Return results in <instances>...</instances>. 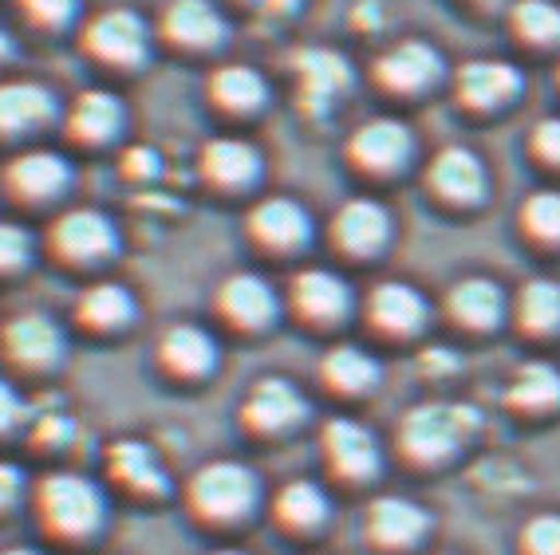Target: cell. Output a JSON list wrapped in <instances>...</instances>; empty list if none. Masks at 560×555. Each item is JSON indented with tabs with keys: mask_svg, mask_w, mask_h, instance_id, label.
<instances>
[{
	"mask_svg": "<svg viewBox=\"0 0 560 555\" xmlns=\"http://www.w3.org/2000/svg\"><path fill=\"white\" fill-rule=\"evenodd\" d=\"M32 520L51 544H88L107 528L110 500L103 481L83 469H48L28 488Z\"/></svg>",
	"mask_w": 560,
	"mask_h": 555,
	"instance_id": "1",
	"label": "cell"
},
{
	"mask_svg": "<svg viewBox=\"0 0 560 555\" xmlns=\"http://www.w3.org/2000/svg\"><path fill=\"white\" fill-rule=\"evenodd\" d=\"M122 233L110 213L95 205H63L40 233V252L68 272H91L119 257Z\"/></svg>",
	"mask_w": 560,
	"mask_h": 555,
	"instance_id": "2",
	"label": "cell"
},
{
	"mask_svg": "<svg viewBox=\"0 0 560 555\" xmlns=\"http://www.w3.org/2000/svg\"><path fill=\"white\" fill-rule=\"evenodd\" d=\"M71 189H75V162L56 146L36 142V146L12 150L0 162V193L12 209L44 213L60 205Z\"/></svg>",
	"mask_w": 560,
	"mask_h": 555,
	"instance_id": "3",
	"label": "cell"
},
{
	"mask_svg": "<svg viewBox=\"0 0 560 555\" xmlns=\"http://www.w3.org/2000/svg\"><path fill=\"white\" fill-rule=\"evenodd\" d=\"M68 328L51 311L24 308L0 323V367L9 378H48L68 358Z\"/></svg>",
	"mask_w": 560,
	"mask_h": 555,
	"instance_id": "4",
	"label": "cell"
},
{
	"mask_svg": "<svg viewBox=\"0 0 560 555\" xmlns=\"http://www.w3.org/2000/svg\"><path fill=\"white\" fill-rule=\"evenodd\" d=\"M80 51L103 71H139L154 51V24L127 4L83 16Z\"/></svg>",
	"mask_w": 560,
	"mask_h": 555,
	"instance_id": "5",
	"label": "cell"
},
{
	"mask_svg": "<svg viewBox=\"0 0 560 555\" xmlns=\"http://www.w3.org/2000/svg\"><path fill=\"white\" fill-rule=\"evenodd\" d=\"M60 119L63 103L48 83L0 75V146H9V154L36 146L44 134L60 127Z\"/></svg>",
	"mask_w": 560,
	"mask_h": 555,
	"instance_id": "6",
	"label": "cell"
},
{
	"mask_svg": "<svg viewBox=\"0 0 560 555\" xmlns=\"http://www.w3.org/2000/svg\"><path fill=\"white\" fill-rule=\"evenodd\" d=\"M194 516L210 520V524H233L257 508L260 481L245 461H206L186 485Z\"/></svg>",
	"mask_w": 560,
	"mask_h": 555,
	"instance_id": "7",
	"label": "cell"
},
{
	"mask_svg": "<svg viewBox=\"0 0 560 555\" xmlns=\"http://www.w3.org/2000/svg\"><path fill=\"white\" fill-rule=\"evenodd\" d=\"M481 426V414L470 402H419L399 422V446L415 461H442L454 449L474 437Z\"/></svg>",
	"mask_w": 560,
	"mask_h": 555,
	"instance_id": "8",
	"label": "cell"
},
{
	"mask_svg": "<svg viewBox=\"0 0 560 555\" xmlns=\"http://www.w3.org/2000/svg\"><path fill=\"white\" fill-rule=\"evenodd\" d=\"M60 130L71 146L103 150L119 142V134L127 130V103L107 87H88L71 103H63Z\"/></svg>",
	"mask_w": 560,
	"mask_h": 555,
	"instance_id": "9",
	"label": "cell"
},
{
	"mask_svg": "<svg viewBox=\"0 0 560 555\" xmlns=\"http://www.w3.org/2000/svg\"><path fill=\"white\" fill-rule=\"evenodd\" d=\"M230 36V21L213 0H166L154 21V40L178 51H218Z\"/></svg>",
	"mask_w": 560,
	"mask_h": 555,
	"instance_id": "10",
	"label": "cell"
},
{
	"mask_svg": "<svg viewBox=\"0 0 560 555\" xmlns=\"http://www.w3.org/2000/svg\"><path fill=\"white\" fill-rule=\"evenodd\" d=\"M241 417H245V426L253 434H289V429H296L308 417V398H304V390L292 378L265 375L241 398Z\"/></svg>",
	"mask_w": 560,
	"mask_h": 555,
	"instance_id": "11",
	"label": "cell"
},
{
	"mask_svg": "<svg viewBox=\"0 0 560 555\" xmlns=\"http://www.w3.org/2000/svg\"><path fill=\"white\" fill-rule=\"evenodd\" d=\"M245 233L257 248L265 252H301L312 240L316 225H312V213L296 198H284V193H272V198H260L245 217Z\"/></svg>",
	"mask_w": 560,
	"mask_h": 555,
	"instance_id": "12",
	"label": "cell"
},
{
	"mask_svg": "<svg viewBox=\"0 0 560 555\" xmlns=\"http://www.w3.org/2000/svg\"><path fill=\"white\" fill-rule=\"evenodd\" d=\"M415 154V134L402 119H368L348 134V158L351 166H360L363 174H395L402 169Z\"/></svg>",
	"mask_w": 560,
	"mask_h": 555,
	"instance_id": "13",
	"label": "cell"
},
{
	"mask_svg": "<svg viewBox=\"0 0 560 555\" xmlns=\"http://www.w3.org/2000/svg\"><path fill=\"white\" fill-rule=\"evenodd\" d=\"M292 71H296V91H301V107L308 115H328L331 103L348 95L355 83L348 56L331 48H304L292 56Z\"/></svg>",
	"mask_w": 560,
	"mask_h": 555,
	"instance_id": "14",
	"label": "cell"
},
{
	"mask_svg": "<svg viewBox=\"0 0 560 555\" xmlns=\"http://www.w3.org/2000/svg\"><path fill=\"white\" fill-rule=\"evenodd\" d=\"M218 316L237 331H265L277 323L280 296L260 272H233L218 284Z\"/></svg>",
	"mask_w": 560,
	"mask_h": 555,
	"instance_id": "15",
	"label": "cell"
},
{
	"mask_svg": "<svg viewBox=\"0 0 560 555\" xmlns=\"http://www.w3.org/2000/svg\"><path fill=\"white\" fill-rule=\"evenodd\" d=\"M351 304H355V292L331 268H301L289 284V308L304 323H320V328L340 323V319H348Z\"/></svg>",
	"mask_w": 560,
	"mask_h": 555,
	"instance_id": "16",
	"label": "cell"
},
{
	"mask_svg": "<svg viewBox=\"0 0 560 555\" xmlns=\"http://www.w3.org/2000/svg\"><path fill=\"white\" fill-rule=\"evenodd\" d=\"M139 319V299L119 280H91L71 304V323L91 335H115Z\"/></svg>",
	"mask_w": 560,
	"mask_h": 555,
	"instance_id": "17",
	"label": "cell"
},
{
	"mask_svg": "<svg viewBox=\"0 0 560 555\" xmlns=\"http://www.w3.org/2000/svg\"><path fill=\"white\" fill-rule=\"evenodd\" d=\"M107 476L115 481L119 488L127 493L142 496V500H154V496H166L171 493V473L162 465V457L154 453V446L139 441V437H119V441H110L107 453Z\"/></svg>",
	"mask_w": 560,
	"mask_h": 555,
	"instance_id": "18",
	"label": "cell"
},
{
	"mask_svg": "<svg viewBox=\"0 0 560 555\" xmlns=\"http://www.w3.org/2000/svg\"><path fill=\"white\" fill-rule=\"evenodd\" d=\"M320 449L331 473L348 476V481H368L380 473V441L355 417H331L320 429Z\"/></svg>",
	"mask_w": 560,
	"mask_h": 555,
	"instance_id": "19",
	"label": "cell"
},
{
	"mask_svg": "<svg viewBox=\"0 0 560 555\" xmlns=\"http://www.w3.org/2000/svg\"><path fill=\"white\" fill-rule=\"evenodd\" d=\"M390 213L375 198H351L331 217V240L348 257H375L390 240Z\"/></svg>",
	"mask_w": 560,
	"mask_h": 555,
	"instance_id": "20",
	"label": "cell"
},
{
	"mask_svg": "<svg viewBox=\"0 0 560 555\" xmlns=\"http://www.w3.org/2000/svg\"><path fill=\"white\" fill-rule=\"evenodd\" d=\"M198 169L213 189H230V193H237V189L257 186L260 174H265V158H260V150L253 146L249 139L221 134V139H210L206 146H201Z\"/></svg>",
	"mask_w": 560,
	"mask_h": 555,
	"instance_id": "21",
	"label": "cell"
},
{
	"mask_svg": "<svg viewBox=\"0 0 560 555\" xmlns=\"http://www.w3.org/2000/svg\"><path fill=\"white\" fill-rule=\"evenodd\" d=\"M439 75H442V51L427 40H402L375 60L380 87L399 91V95H415V91L431 87Z\"/></svg>",
	"mask_w": 560,
	"mask_h": 555,
	"instance_id": "22",
	"label": "cell"
},
{
	"mask_svg": "<svg viewBox=\"0 0 560 555\" xmlns=\"http://www.w3.org/2000/svg\"><path fill=\"white\" fill-rule=\"evenodd\" d=\"M218 339L201 323H171L159 335V363L174 378H206L218 367Z\"/></svg>",
	"mask_w": 560,
	"mask_h": 555,
	"instance_id": "23",
	"label": "cell"
},
{
	"mask_svg": "<svg viewBox=\"0 0 560 555\" xmlns=\"http://www.w3.org/2000/svg\"><path fill=\"white\" fill-rule=\"evenodd\" d=\"M368 316L387 335H415L427 323V316H431V304H427V296L415 284L383 280L368 296Z\"/></svg>",
	"mask_w": 560,
	"mask_h": 555,
	"instance_id": "24",
	"label": "cell"
},
{
	"mask_svg": "<svg viewBox=\"0 0 560 555\" xmlns=\"http://www.w3.org/2000/svg\"><path fill=\"white\" fill-rule=\"evenodd\" d=\"M427 528H431V512L419 500H410V496H380L368 508V535L375 544H387V547L419 544L422 535H427Z\"/></svg>",
	"mask_w": 560,
	"mask_h": 555,
	"instance_id": "25",
	"label": "cell"
},
{
	"mask_svg": "<svg viewBox=\"0 0 560 555\" xmlns=\"http://www.w3.org/2000/svg\"><path fill=\"white\" fill-rule=\"evenodd\" d=\"M486 166L474 150L466 146H446L439 158L431 162V189L442 193L446 201H458V205H474V201L486 198Z\"/></svg>",
	"mask_w": 560,
	"mask_h": 555,
	"instance_id": "26",
	"label": "cell"
},
{
	"mask_svg": "<svg viewBox=\"0 0 560 555\" xmlns=\"http://www.w3.org/2000/svg\"><path fill=\"white\" fill-rule=\"evenodd\" d=\"M210 103L225 115H257L269 103V80L249 63H221L213 68L210 83Z\"/></svg>",
	"mask_w": 560,
	"mask_h": 555,
	"instance_id": "27",
	"label": "cell"
},
{
	"mask_svg": "<svg viewBox=\"0 0 560 555\" xmlns=\"http://www.w3.org/2000/svg\"><path fill=\"white\" fill-rule=\"evenodd\" d=\"M521 91V71L505 60H470L458 71V95L470 107H501Z\"/></svg>",
	"mask_w": 560,
	"mask_h": 555,
	"instance_id": "28",
	"label": "cell"
},
{
	"mask_svg": "<svg viewBox=\"0 0 560 555\" xmlns=\"http://www.w3.org/2000/svg\"><path fill=\"white\" fill-rule=\"evenodd\" d=\"M320 378L340 394H363L380 382V358L360 343H336L320 358Z\"/></svg>",
	"mask_w": 560,
	"mask_h": 555,
	"instance_id": "29",
	"label": "cell"
},
{
	"mask_svg": "<svg viewBox=\"0 0 560 555\" xmlns=\"http://www.w3.org/2000/svg\"><path fill=\"white\" fill-rule=\"evenodd\" d=\"M272 508H277L280 524L292 528V532H316L320 524H328V516H331V500H328V493H324V485H316L308 476L289 481V485L280 488Z\"/></svg>",
	"mask_w": 560,
	"mask_h": 555,
	"instance_id": "30",
	"label": "cell"
},
{
	"mask_svg": "<svg viewBox=\"0 0 560 555\" xmlns=\"http://www.w3.org/2000/svg\"><path fill=\"white\" fill-rule=\"evenodd\" d=\"M451 311L458 323L493 328V323L505 316V292H501V284H493L490 276L458 280L451 288Z\"/></svg>",
	"mask_w": 560,
	"mask_h": 555,
	"instance_id": "31",
	"label": "cell"
},
{
	"mask_svg": "<svg viewBox=\"0 0 560 555\" xmlns=\"http://www.w3.org/2000/svg\"><path fill=\"white\" fill-rule=\"evenodd\" d=\"M12 16L36 36H63L83 24V0H9Z\"/></svg>",
	"mask_w": 560,
	"mask_h": 555,
	"instance_id": "32",
	"label": "cell"
},
{
	"mask_svg": "<svg viewBox=\"0 0 560 555\" xmlns=\"http://www.w3.org/2000/svg\"><path fill=\"white\" fill-rule=\"evenodd\" d=\"M510 402L517 410H549L560 406V370L552 363H525L513 375Z\"/></svg>",
	"mask_w": 560,
	"mask_h": 555,
	"instance_id": "33",
	"label": "cell"
},
{
	"mask_svg": "<svg viewBox=\"0 0 560 555\" xmlns=\"http://www.w3.org/2000/svg\"><path fill=\"white\" fill-rule=\"evenodd\" d=\"M40 257V237L24 221L0 217V280L24 276Z\"/></svg>",
	"mask_w": 560,
	"mask_h": 555,
	"instance_id": "34",
	"label": "cell"
},
{
	"mask_svg": "<svg viewBox=\"0 0 560 555\" xmlns=\"http://www.w3.org/2000/svg\"><path fill=\"white\" fill-rule=\"evenodd\" d=\"M510 16H513V32H517L521 40L537 44V48L560 44V4L557 0H517Z\"/></svg>",
	"mask_w": 560,
	"mask_h": 555,
	"instance_id": "35",
	"label": "cell"
},
{
	"mask_svg": "<svg viewBox=\"0 0 560 555\" xmlns=\"http://www.w3.org/2000/svg\"><path fill=\"white\" fill-rule=\"evenodd\" d=\"M517 319L533 331L560 328V284L557 280H529V284H521Z\"/></svg>",
	"mask_w": 560,
	"mask_h": 555,
	"instance_id": "36",
	"label": "cell"
},
{
	"mask_svg": "<svg viewBox=\"0 0 560 555\" xmlns=\"http://www.w3.org/2000/svg\"><path fill=\"white\" fill-rule=\"evenodd\" d=\"M521 221L537 240H560V189H537L521 205Z\"/></svg>",
	"mask_w": 560,
	"mask_h": 555,
	"instance_id": "37",
	"label": "cell"
},
{
	"mask_svg": "<svg viewBox=\"0 0 560 555\" xmlns=\"http://www.w3.org/2000/svg\"><path fill=\"white\" fill-rule=\"evenodd\" d=\"M32 426V410L9 375H0V441Z\"/></svg>",
	"mask_w": 560,
	"mask_h": 555,
	"instance_id": "38",
	"label": "cell"
},
{
	"mask_svg": "<svg viewBox=\"0 0 560 555\" xmlns=\"http://www.w3.org/2000/svg\"><path fill=\"white\" fill-rule=\"evenodd\" d=\"M28 437H32V449H63L71 446V437H75V422L68 414H40L32 417L28 426Z\"/></svg>",
	"mask_w": 560,
	"mask_h": 555,
	"instance_id": "39",
	"label": "cell"
},
{
	"mask_svg": "<svg viewBox=\"0 0 560 555\" xmlns=\"http://www.w3.org/2000/svg\"><path fill=\"white\" fill-rule=\"evenodd\" d=\"M521 544L529 555H560V512H540L525 524Z\"/></svg>",
	"mask_w": 560,
	"mask_h": 555,
	"instance_id": "40",
	"label": "cell"
},
{
	"mask_svg": "<svg viewBox=\"0 0 560 555\" xmlns=\"http://www.w3.org/2000/svg\"><path fill=\"white\" fill-rule=\"evenodd\" d=\"M28 476L21 473V465L16 461H0V512H9V508H16L28 496Z\"/></svg>",
	"mask_w": 560,
	"mask_h": 555,
	"instance_id": "41",
	"label": "cell"
},
{
	"mask_svg": "<svg viewBox=\"0 0 560 555\" xmlns=\"http://www.w3.org/2000/svg\"><path fill=\"white\" fill-rule=\"evenodd\" d=\"M159 169H162L159 150H151V146H135V150H127V154H122V174H127V178H135V181H151Z\"/></svg>",
	"mask_w": 560,
	"mask_h": 555,
	"instance_id": "42",
	"label": "cell"
},
{
	"mask_svg": "<svg viewBox=\"0 0 560 555\" xmlns=\"http://www.w3.org/2000/svg\"><path fill=\"white\" fill-rule=\"evenodd\" d=\"M533 150L540 158L560 166V119H540L537 130H533Z\"/></svg>",
	"mask_w": 560,
	"mask_h": 555,
	"instance_id": "43",
	"label": "cell"
},
{
	"mask_svg": "<svg viewBox=\"0 0 560 555\" xmlns=\"http://www.w3.org/2000/svg\"><path fill=\"white\" fill-rule=\"evenodd\" d=\"M12 60H16V36H12L9 24L0 21V75L12 68Z\"/></svg>",
	"mask_w": 560,
	"mask_h": 555,
	"instance_id": "44",
	"label": "cell"
},
{
	"mask_svg": "<svg viewBox=\"0 0 560 555\" xmlns=\"http://www.w3.org/2000/svg\"><path fill=\"white\" fill-rule=\"evenodd\" d=\"M0 555H48L44 547H32V544H12V547H4Z\"/></svg>",
	"mask_w": 560,
	"mask_h": 555,
	"instance_id": "45",
	"label": "cell"
},
{
	"mask_svg": "<svg viewBox=\"0 0 560 555\" xmlns=\"http://www.w3.org/2000/svg\"><path fill=\"white\" fill-rule=\"evenodd\" d=\"M265 4H269L272 12H292L296 4H301V0H265Z\"/></svg>",
	"mask_w": 560,
	"mask_h": 555,
	"instance_id": "46",
	"label": "cell"
},
{
	"mask_svg": "<svg viewBox=\"0 0 560 555\" xmlns=\"http://www.w3.org/2000/svg\"><path fill=\"white\" fill-rule=\"evenodd\" d=\"M210 555H249V552H241V547H218V552H210Z\"/></svg>",
	"mask_w": 560,
	"mask_h": 555,
	"instance_id": "47",
	"label": "cell"
},
{
	"mask_svg": "<svg viewBox=\"0 0 560 555\" xmlns=\"http://www.w3.org/2000/svg\"><path fill=\"white\" fill-rule=\"evenodd\" d=\"M478 4H498V0H478Z\"/></svg>",
	"mask_w": 560,
	"mask_h": 555,
	"instance_id": "48",
	"label": "cell"
}]
</instances>
